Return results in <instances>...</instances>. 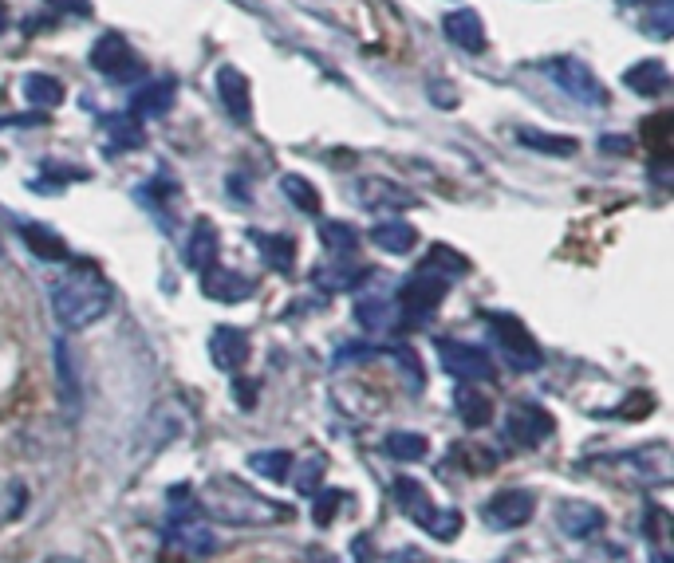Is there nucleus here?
Segmentation results:
<instances>
[{
	"label": "nucleus",
	"instance_id": "nucleus-1",
	"mask_svg": "<svg viewBox=\"0 0 674 563\" xmlns=\"http://www.w3.org/2000/svg\"><path fill=\"white\" fill-rule=\"evenodd\" d=\"M194 508L205 512L209 520L233 524V528H265V524H280L288 516V508L280 501L261 497L257 489H249L241 477H229V473L209 477L194 497Z\"/></svg>",
	"mask_w": 674,
	"mask_h": 563
},
{
	"label": "nucleus",
	"instance_id": "nucleus-12",
	"mask_svg": "<svg viewBox=\"0 0 674 563\" xmlns=\"http://www.w3.org/2000/svg\"><path fill=\"white\" fill-rule=\"evenodd\" d=\"M556 524L568 540H592L604 532L607 516L592 501H564L556 508Z\"/></svg>",
	"mask_w": 674,
	"mask_h": 563
},
{
	"label": "nucleus",
	"instance_id": "nucleus-20",
	"mask_svg": "<svg viewBox=\"0 0 674 563\" xmlns=\"http://www.w3.org/2000/svg\"><path fill=\"white\" fill-rule=\"evenodd\" d=\"M454 406H458V418L470 426V430H481V426H489L493 422V402L470 386V382H462L458 390H454Z\"/></svg>",
	"mask_w": 674,
	"mask_h": 563
},
{
	"label": "nucleus",
	"instance_id": "nucleus-3",
	"mask_svg": "<svg viewBox=\"0 0 674 563\" xmlns=\"http://www.w3.org/2000/svg\"><path fill=\"white\" fill-rule=\"evenodd\" d=\"M395 497H399L406 516H410L414 524H422L434 540H454V536L462 532V512H458V508H434L430 493H426L418 481H410V477L395 481Z\"/></svg>",
	"mask_w": 674,
	"mask_h": 563
},
{
	"label": "nucleus",
	"instance_id": "nucleus-2",
	"mask_svg": "<svg viewBox=\"0 0 674 563\" xmlns=\"http://www.w3.org/2000/svg\"><path fill=\"white\" fill-rule=\"evenodd\" d=\"M111 300H115V288L95 264H75L52 280V312L68 331H87L91 323H99Z\"/></svg>",
	"mask_w": 674,
	"mask_h": 563
},
{
	"label": "nucleus",
	"instance_id": "nucleus-39",
	"mask_svg": "<svg viewBox=\"0 0 674 563\" xmlns=\"http://www.w3.org/2000/svg\"><path fill=\"white\" fill-rule=\"evenodd\" d=\"M4 28H8V4L0 0V32H4Z\"/></svg>",
	"mask_w": 674,
	"mask_h": 563
},
{
	"label": "nucleus",
	"instance_id": "nucleus-11",
	"mask_svg": "<svg viewBox=\"0 0 674 563\" xmlns=\"http://www.w3.org/2000/svg\"><path fill=\"white\" fill-rule=\"evenodd\" d=\"M615 461L631 465V473H635L639 485H667L671 481V449L663 441H655L647 449H635V453H623Z\"/></svg>",
	"mask_w": 674,
	"mask_h": 563
},
{
	"label": "nucleus",
	"instance_id": "nucleus-21",
	"mask_svg": "<svg viewBox=\"0 0 674 563\" xmlns=\"http://www.w3.org/2000/svg\"><path fill=\"white\" fill-rule=\"evenodd\" d=\"M64 83L56 79V75H44V71H32V75H24V99L36 107V111H56L60 103H64Z\"/></svg>",
	"mask_w": 674,
	"mask_h": 563
},
{
	"label": "nucleus",
	"instance_id": "nucleus-32",
	"mask_svg": "<svg viewBox=\"0 0 674 563\" xmlns=\"http://www.w3.org/2000/svg\"><path fill=\"white\" fill-rule=\"evenodd\" d=\"M249 465H253L261 477H269V481H284V477L292 473V453H284V449L253 453V457H249Z\"/></svg>",
	"mask_w": 674,
	"mask_h": 563
},
{
	"label": "nucleus",
	"instance_id": "nucleus-22",
	"mask_svg": "<svg viewBox=\"0 0 674 563\" xmlns=\"http://www.w3.org/2000/svg\"><path fill=\"white\" fill-rule=\"evenodd\" d=\"M371 241L383 252H391V256H406V252H414V245H418V233H414V225L391 217V221H379V225L371 229Z\"/></svg>",
	"mask_w": 674,
	"mask_h": 563
},
{
	"label": "nucleus",
	"instance_id": "nucleus-27",
	"mask_svg": "<svg viewBox=\"0 0 674 563\" xmlns=\"http://www.w3.org/2000/svg\"><path fill=\"white\" fill-rule=\"evenodd\" d=\"M24 233V241H28V249L36 252L40 260H64L68 256V245L56 237V233H48V229H40V225H24L20 229Z\"/></svg>",
	"mask_w": 674,
	"mask_h": 563
},
{
	"label": "nucleus",
	"instance_id": "nucleus-17",
	"mask_svg": "<svg viewBox=\"0 0 674 563\" xmlns=\"http://www.w3.org/2000/svg\"><path fill=\"white\" fill-rule=\"evenodd\" d=\"M359 201H363L367 209H375V213H391V209H410V205H418L414 193H406V189L395 186V182H383V178L359 182Z\"/></svg>",
	"mask_w": 674,
	"mask_h": 563
},
{
	"label": "nucleus",
	"instance_id": "nucleus-7",
	"mask_svg": "<svg viewBox=\"0 0 674 563\" xmlns=\"http://www.w3.org/2000/svg\"><path fill=\"white\" fill-rule=\"evenodd\" d=\"M91 67H95L99 75L115 79V83H131V79H138V75L146 71L142 60L135 56V48L127 44V36H119V32H107V36L95 40V48H91Z\"/></svg>",
	"mask_w": 674,
	"mask_h": 563
},
{
	"label": "nucleus",
	"instance_id": "nucleus-40",
	"mask_svg": "<svg viewBox=\"0 0 674 563\" xmlns=\"http://www.w3.org/2000/svg\"><path fill=\"white\" fill-rule=\"evenodd\" d=\"M44 563H83V560H75V556H52V560H44Z\"/></svg>",
	"mask_w": 674,
	"mask_h": 563
},
{
	"label": "nucleus",
	"instance_id": "nucleus-30",
	"mask_svg": "<svg viewBox=\"0 0 674 563\" xmlns=\"http://www.w3.org/2000/svg\"><path fill=\"white\" fill-rule=\"evenodd\" d=\"M257 241H261V252H265V260H269V268L276 272H292V260H296V241H288V237H272V233H257Z\"/></svg>",
	"mask_w": 674,
	"mask_h": 563
},
{
	"label": "nucleus",
	"instance_id": "nucleus-34",
	"mask_svg": "<svg viewBox=\"0 0 674 563\" xmlns=\"http://www.w3.org/2000/svg\"><path fill=\"white\" fill-rule=\"evenodd\" d=\"M56 363H60V386H64V398L71 406V394H75V378H71V355H68V343H56Z\"/></svg>",
	"mask_w": 674,
	"mask_h": 563
},
{
	"label": "nucleus",
	"instance_id": "nucleus-15",
	"mask_svg": "<svg viewBox=\"0 0 674 563\" xmlns=\"http://www.w3.org/2000/svg\"><path fill=\"white\" fill-rule=\"evenodd\" d=\"M209 355H213V363L221 367V371H241L245 363H249V335L241 331V327H217L213 331V339H209Z\"/></svg>",
	"mask_w": 674,
	"mask_h": 563
},
{
	"label": "nucleus",
	"instance_id": "nucleus-38",
	"mask_svg": "<svg viewBox=\"0 0 674 563\" xmlns=\"http://www.w3.org/2000/svg\"><path fill=\"white\" fill-rule=\"evenodd\" d=\"M44 115L40 111H28V115H12V119H0V126H40Z\"/></svg>",
	"mask_w": 674,
	"mask_h": 563
},
{
	"label": "nucleus",
	"instance_id": "nucleus-18",
	"mask_svg": "<svg viewBox=\"0 0 674 563\" xmlns=\"http://www.w3.org/2000/svg\"><path fill=\"white\" fill-rule=\"evenodd\" d=\"M170 103H174V79H154L131 95V115L135 119H158V115L170 111Z\"/></svg>",
	"mask_w": 674,
	"mask_h": 563
},
{
	"label": "nucleus",
	"instance_id": "nucleus-28",
	"mask_svg": "<svg viewBox=\"0 0 674 563\" xmlns=\"http://www.w3.org/2000/svg\"><path fill=\"white\" fill-rule=\"evenodd\" d=\"M320 241L328 245V252L347 256V252L359 249V229H351L347 221H324V225H320Z\"/></svg>",
	"mask_w": 674,
	"mask_h": 563
},
{
	"label": "nucleus",
	"instance_id": "nucleus-36",
	"mask_svg": "<svg viewBox=\"0 0 674 563\" xmlns=\"http://www.w3.org/2000/svg\"><path fill=\"white\" fill-rule=\"evenodd\" d=\"M320 469H324V461H308L304 477L296 481V485H300V493H312V489H316V481H320Z\"/></svg>",
	"mask_w": 674,
	"mask_h": 563
},
{
	"label": "nucleus",
	"instance_id": "nucleus-10",
	"mask_svg": "<svg viewBox=\"0 0 674 563\" xmlns=\"http://www.w3.org/2000/svg\"><path fill=\"white\" fill-rule=\"evenodd\" d=\"M556 430V422H552V414L548 410H540L537 402H517L513 410H509V422H505V434L513 445H525V449H537L540 441L548 438Z\"/></svg>",
	"mask_w": 674,
	"mask_h": 563
},
{
	"label": "nucleus",
	"instance_id": "nucleus-6",
	"mask_svg": "<svg viewBox=\"0 0 674 563\" xmlns=\"http://www.w3.org/2000/svg\"><path fill=\"white\" fill-rule=\"evenodd\" d=\"M446 292H450L446 276H438L430 268H418L403 284V292H399V312L406 315L410 327H418V323H426L430 315L438 312V304L446 300Z\"/></svg>",
	"mask_w": 674,
	"mask_h": 563
},
{
	"label": "nucleus",
	"instance_id": "nucleus-29",
	"mask_svg": "<svg viewBox=\"0 0 674 563\" xmlns=\"http://www.w3.org/2000/svg\"><path fill=\"white\" fill-rule=\"evenodd\" d=\"M422 268H430V272H438V276L454 280V276H466V272H470V260H466V256H458L454 249H446V245H434Z\"/></svg>",
	"mask_w": 674,
	"mask_h": 563
},
{
	"label": "nucleus",
	"instance_id": "nucleus-4",
	"mask_svg": "<svg viewBox=\"0 0 674 563\" xmlns=\"http://www.w3.org/2000/svg\"><path fill=\"white\" fill-rule=\"evenodd\" d=\"M544 71H548L552 83H556L564 95H572L576 103H584V107H607V87L596 79V71L584 60H576V56H556V60L544 63Z\"/></svg>",
	"mask_w": 674,
	"mask_h": 563
},
{
	"label": "nucleus",
	"instance_id": "nucleus-41",
	"mask_svg": "<svg viewBox=\"0 0 674 563\" xmlns=\"http://www.w3.org/2000/svg\"><path fill=\"white\" fill-rule=\"evenodd\" d=\"M623 4H639V0H623Z\"/></svg>",
	"mask_w": 674,
	"mask_h": 563
},
{
	"label": "nucleus",
	"instance_id": "nucleus-23",
	"mask_svg": "<svg viewBox=\"0 0 674 563\" xmlns=\"http://www.w3.org/2000/svg\"><path fill=\"white\" fill-rule=\"evenodd\" d=\"M517 142L529 146V150H537V154H548V158H572L580 150L576 138H568V134H544V130H533V126H521Z\"/></svg>",
	"mask_w": 674,
	"mask_h": 563
},
{
	"label": "nucleus",
	"instance_id": "nucleus-16",
	"mask_svg": "<svg viewBox=\"0 0 674 563\" xmlns=\"http://www.w3.org/2000/svg\"><path fill=\"white\" fill-rule=\"evenodd\" d=\"M446 36H450V44H458L470 56L485 52V24H481V16L473 8H454L446 16Z\"/></svg>",
	"mask_w": 674,
	"mask_h": 563
},
{
	"label": "nucleus",
	"instance_id": "nucleus-9",
	"mask_svg": "<svg viewBox=\"0 0 674 563\" xmlns=\"http://www.w3.org/2000/svg\"><path fill=\"white\" fill-rule=\"evenodd\" d=\"M438 359H442V367L458 378V382H470V386H477V382H493V378H497L493 359H489L481 347H470V343L442 339V343H438Z\"/></svg>",
	"mask_w": 674,
	"mask_h": 563
},
{
	"label": "nucleus",
	"instance_id": "nucleus-35",
	"mask_svg": "<svg viewBox=\"0 0 674 563\" xmlns=\"http://www.w3.org/2000/svg\"><path fill=\"white\" fill-rule=\"evenodd\" d=\"M600 150H604V154H623V158H627V154H635V142H631L627 134H604V138H600Z\"/></svg>",
	"mask_w": 674,
	"mask_h": 563
},
{
	"label": "nucleus",
	"instance_id": "nucleus-33",
	"mask_svg": "<svg viewBox=\"0 0 674 563\" xmlns=\"http://www.w3.org/2000/svg\"><path fill=\"white\" fill-rule=\"evenodd\" d=\"M391 304L387 300H359V308H355V319L363 323V327H371V331H379V327H391Z\"/></svg>",
	"mask_w": 674,
	"mask_h": 563
},
{
	"label": "nucleus",
	"instance_id": "nucleus-26",
	"mask_svg": "<svg viewBox=\"0 0 674 563\" xmlns=\"http://www.w3.org/2000/svg\"><path fill=\"white\" fill-rule=\"evenodd\" d=\"M383 449H387L395 461H422V457L430 453V441L422 438V434H410V430H395V434H387Z\"/></svg>",
	"mask_w": 674,
	"mask_h": 563
},
{
	"label": "nucleus",
	"instance_id": "nucleus-5",
	"mask_svg": "<svg viewBox=\"0 0 674 563\" xmlns=\"http://www.w3.org/2000/svg\"><path fill=\"white\" fill-rule=\"evenodd\" d=\"M485 323H489V331H493V339H497V347L509 355V363L517 367V371H537L540 363H544V355H540L537 339L529 335V327L517 319V315H505V312H489L485 315Z\"/></svg>",
	"mask_w": 674,
	"mask_h": 563
},
{
	"label": "nucleus",
	"instance_id": "nucleus-19",
	"mask_svg": "<svg viewBox=\"0 0 674 563\" xmlns=\"http://www.w3.org/2000/svg\"><path fill=\"white\" fill-rule=\"evenodd\" d=\"M623 83H627L635 95H663V91L671 87V71H667L663 60H643L623 71Z\"/></svg>",
	"mask_w": 674,
	"mask_h": 563
},
{
	"label": "nucleus",
	"instance_id": "nucleus-14",
	"mask_svg": "<svg viewBox=\"0 0 674 563\" xmlns=\"http://www.w3.org/2000/svg\"><path fill=\"white\" fill-rule=\"evenodd\" d=\"M202 292L209 300H221V304H241L253 296V280L241 276V272H229L221 264H209L202 272Z\"/></svg>",
	"mask_w": 674,
	"mask_h": 563
},
{
	"label": "nucleus",
	"instance_id": "nucleus-8",
	"mask_svg": "<svg viewBox=\"0 0 674 563\" xmlns=\"http://www.w3.org/2000/svg\"><path fill=\"white\" fill-rule=\"evenodd\" d=\"M533 512H537V497L529 489H501V493H493L489 501L481 504V520L489 528H497V532L525 528L533 520Z\"/></svg>",
	"mask_w": 674,
	"mask_h": 563
},
{
	"label": "nucleus",
	"instance_id": "nucleus-24",
	"mask_svg": "<svg viewBox=\"0 0 674 563\" xmlns=\"http://www.w3.org/2000/svg\"><path fill=\"white\" fill-rule=\"evenodd\" d=\"M103 130H107V150H138L146 142L142 126H138L135 115H107L103 119Z\"/></svg>",
	"mask_w": 674,
	"mask_h": 563
},
{
	"label": "nucleus",
	"instance_id": "nucleus-37",
	"mask_svg": "<svg viewBox=\"0 0 674 563\" xmlns=\"http://www.w3.org/2000/svg\"><path fill=\"white\" fill-rule=\"evenodd\" d=\"M60 12H75V16H91V0H48Z\"/></svg>",
	"mask_w": 674,
	"mask_h": 563
},
{
	"label": "nucleus",
	"instance_id": "nucleus-13",
	"mask_svg": "<svg viewBox=\"0 0 674 563\" xmlns=\"http://www.w3.org/2000/svg\"><path fill=\"white\" fill-rule=\"evenodd\" d=\"M217 95H221L225 111L233 115V123H241V126L253 123V99H249V79H245V71L221 67V71H217Z\"/></svg>",
	"mask_w": 674,
	"mask_h": 563
},
{
	"label": "nucleus",
	"instance_id": "nucleus-25",
	"mask_svg": "<svg viewBox=\"0 0 674 563\" xmlns=\"http://www.w3.org/2000/svg\"><path fill=\"white\" fill-rule=\"evenodd\" d=\"M217 229H213V221H198V229H194V237H190V249H186V260L198 268V272H205L209 264H217Z\"/></svg>",
	"mask_w": 674,
	"mask_h": 563
},
{
	"label": "nucleus",
	"instance_id": "nucleus-31",
	"mask_svg": "<svg viewBox=\"0 0 674 563\" xmlns=\"http://www.w3.org/2000/svg\"><path fill=\"white\" fill-rule=\"evenodd\" d=\"M284 197L296 205V209H304V213H320V193L312 189L308 178H296V174H284Z\"/></svg>",
	"mask_w": 674,
	"mask_h": 563
}]
</instances>
